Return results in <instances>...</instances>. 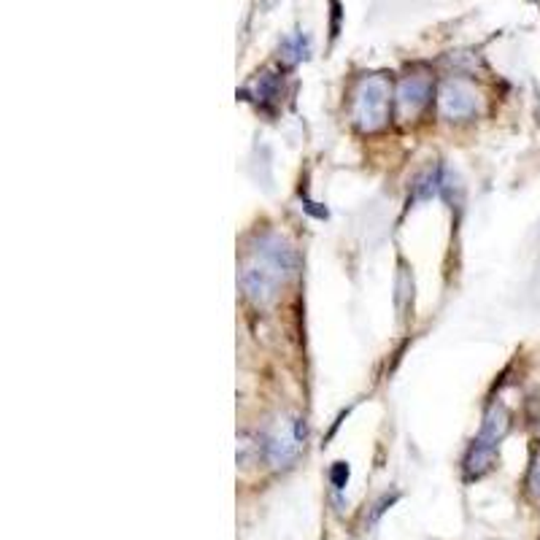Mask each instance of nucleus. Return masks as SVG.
<instances>
[{
	"instance_id": "f03ea898",
	"label": "nucleus",
	"mask_w": 540,
	"mask_h": 540,
	"mask_svg": "<svg viewBox=\"0 0 540 540\" xmlns=\"http://www.w3.org/2000/svg\"><path fill=\"white\" fill-rule=\"evenodd\" d=\"M392 105V84L386 76H365L351 95V122L362 132H375L386 124Z\"/></svg>"
},
{
	"instance_id": "1a4fd4ad",
	"label": "nucleus",
	"mask_w": 540,
	"mask_h": 540,
	"mask_svg": "<svg viewBox=\"0 0 540 540\" xmlns=\"http://www.w3.org/2000/svg\"><path fill=\"white\" fill-rule=\"evenodd\" d=\"M330 478H333V486H335V489H343V486L349 484V465H346V462H335Z\"/></svg>"
},
{
	"instance_id": "7ed1b4c3",
	"label": "nucleus",
	"mask_w": 540,
	"mask_h": 540,
	"mask_svg": "<svg viewBox=\"0 0 540 540\" xmlns=\"http://www.w3.org/2000/svg\"><path fill=\"white\" fill-rule=\"evenodd\" d=\"M306 441V427L300 419H279L262 441V454L274 468H287L298 460Z\"/></svg>"
},
{
	"instance_id": "f257e3e1",
	"label": "nucleus",
	"mask_w": 540,
	"mask_h": 540,
	"mask_svg": "<svg viewBox=\"0 0 540 540\" xmlns=\"http://www.w3.org/2000/svg\"><path fill=\"white\" fill-rule=\"evenodd\" d=\"M298 267V254L276 232H262L254 238L249 254L240 265V290L249 298L251 306L267 308L274 306L282 287L290 282V276Z\"/></svg>"
},
{
	"instance_id": "39448f33",
	"label": "nucleus",
	"mask_w": 540,
	"mask_h": 540,
	"mask_svg": "<svg viewBox=\"0 0 540 540\" xmlns=\"http://www.w3.org/2000/svg\"><path fill=\"white\" fill-rule=\"evenodd\" d=\"M430 95H433V81L427 73H409L400 87H397V95H394V103H397V116L402 122H411L417 119L425 105L430 103Z\"/></svg>"
},
{
	"instance_id": "6e6552de",
	"label": "nucleus",
	"mask_w": 540,
	"mask_h": 540,
	"mask_svg": "<svg viewBox=\"0 0 540 540\" xmlns=\"http://www.w3.org/2000/svg\"><path fill=\"white\" fill-rule=\"evenodd\" d=\"M284 52H287V60L298 63V60H306L308 57V38L303 36H295L284 44Z\"/></svg>"
},
{
	"instance_id": "20e7f679",
	"label": "nucleus",
	"mask_w": 540,
	"mask_h": 540,
	"mask_svg": "<svg viewBox=\"0 0 540 540\" xmlns=\"http://www.w3.org/2000/svg\"><path fill=\"white\" fill-rule=\"evenodd\" d=\"M438 108L446 119L465 122L481 111V95L465 79H446L438 89Z\"/></svg>"
},
{
	"instance_id": "423d86ee",
	"label": "nucleus",
	"mask_w": 540,
	"mask_h": 540,
	"mask_svg": "<svg viewBox=\"0 0 540 540\" xmlns=\"http://www.w3.org/2000/svg\"><path fill=\"white\" fill-rule=\"evenodd\" d=\"M505 433H508V411L502 409V405H492V409L486 411L484 427H481L476 441L489 446V449H497L500 441L505 438Z\"/></svg>"
},
{
	"instance_id": "0eeeda50",
	"label": "nucleus",
	"mask_w": 540,
	"mask_h": 540,
	"mask_svg": "<svg viewBox=\"0 0 540 540\" xmlns=\"http://www.w3.org/2000/svg\"><path fill=\"white\" fill-rule=\"evenodd\" d=\"M276 95H279V79H276L274 73L259 76V84H257V100H259V103H267V100H274Z\"/></svg>"
}]
</instances>
